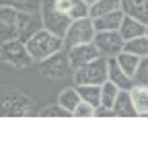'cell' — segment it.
<instances>
[{
    "instance_id": "8992f818",
    "label": "cell",
    "mask_w": 148,
    "mask_h": 148,
    "mask_svg": "<svg viewBox=\"0 0 148 148\" xmlns=\"http://www.w3.org/2000/svg\"><path fill=\"white\" fill-rule=\"evenodd\" d=\"M39 72L43 74L45 78H66L68 74H72V68H70V62H68V56L62 51H56L53 56L45 58L43 62H39Z\"/></svg>"
},
{
    "instance_id": "2e32d148",
    "label": "cell",
    "mask_w": 148,
    "mask_h": 148,
    "mask_svg": "<svg viewBox=\"0 0 148 148\" xmlns=\"http://www.w3.org/2000/svg\"><path fill=\"white\" fill-rule=\"evenodd\" d=\"M140 60L142 58H138L136 53H130V51H121V53H117L115 56V62L119 64V68L127 74V76H136V72H138V66H140Z\"/></svg>"
},
{
    "instance_id": "d4e9b609",
    "label": "cell",
    "mask_w": 148,
    "mask_h": 148,
    "mask_svg": "<svg viewBox=\"0 0 148 148\" xmlns=\"http://www.w3.org/2000/svg\"><path fill=\"white\" fill-rule=\"evenodd\" d=\"M39 115H43V117H68L70 113L60 105H51V107H45Z\"/></svg>"
},
{
    "instance_id": "ba28073f",
    "label": "cell",
    "mask_w": 148,
    "mask_h": 148,
    "mask_svg": "<svg viewBox=\"0 0 148 148\" xmlns=\"http://www.w3.org/2000/svg\"><path fill=\"white\" fill-rule=\"evenodd\" d=\"M66 56H68L70 68H72V72H74L76 68H80V66H84V64H88V62H92V60H97L101 53H99L97 45L90 41V43H80V45L66 47Z\"/></svg>"
},
{
    "instance_id": "3957f363",
    "label": "cell",
    "mask_w": 148,
    "mask_h": 148,
    "mask_svg": "<svg viewBox=\"0 0 148 148\" xmlns=\"http://www.w3.org/2000/svg\"><path fill=\"white\" fill-rule=\"evenodd\" d=\"M0 60H2V64H6L10 68H16V70L29 68L33 64V58L27 51V45L21 39L2 41V45H0Z\"/></svg>"
},
{
    "instance_id": "7c38bea8",
    "label": "cell",
    "mask_w": 148,
    "mask_h": 148,
    "mask_svg": "<svg viewBox=\"0 0 148 148\" xmlns=\"http://www.w3.org/2000/svg\"><path fill=\"white\" fill-rule=\"evenodd\" d=\"M121 10L148 27V0H121Z\"/></svg>"
},
{
    "instance_id": "603a6c76",
    "label": "cell",
    "mask_w": 148,
    "mask_h": 148,
    "mask_svg": "<svg viewBox=\"0 0 148 148\" xmlns=\"http://www.w3.org/2000/svg\"><path fill=\"white\" fill-rule=\"evenodd\" d=\"M72 115L74 117H95V107L90 103H86V101H80L76 105V109L72 111Z\"/></svg>"
},
{
    "instance_id": "7402d4cb",
    "label": "cell",
    "mask_w": 148,
    "mask_h": 148,
    "mask_svg": "<svg viewBox=\"0 0 148 148\" xmlns=\"http://www.w3.org/2000/svg\"><path fill=\"white\" fill-rule=\"evenodd\" d=\"M117 95H119V88L111 82V80H105L101 84V105L103 107L111 109L113 103H115V99H117Z\"/></svg>"
},
{
    "instance_id": "277c9868",
    "label": "cell",
    "mask_w": 148,
    "mask_h": 148,
    "mask_svg": "<svg viewBox=\"0 0 148 148\" xmlns=\"http://www.w3.org/2000/svg\"><path fill=\"white\" fill-rule=\"evenodd\" d=\"M107 58H103V56H99L97 60H92L80 68H76L72 72V78H74V84H97L101 86L105 80H107Z\"/></svg>"
},
{
    "instance_id": "7a4b0ae2",
    "label": "cell",
    "mask_w": 148,
    "mask_h": 148,
    "mask_svg": "<svg viewBox=\"0 0 148 148\" xmlns=\"http://www.w3.org/2000/svg\"><path fill=\"white\" fill-rule=\"evenodd\" d=\"M39 16H41V25L43 29L51 31L53 35H58L64 39V35L72 23V18L66 16L62 10L56 8V2L53 0H41V6H39Z\"/></svg>"
},
{
    "instance_id": "8fae6325",
    "label": "cell",
    "mask_w": 148,
    "mask_h": 148,
    "mask_svg": "<svg viewBox=\"0 0 148 148\" xmlns=\"http://www.w3.org/2000/svg\"><path fill=\"white\" fill-rule=\"evenodd\" d=\"M117 31H119V35L123 37V41H130V39H134V37L144 35V33H146V25L140 23L138 18H134V16H130V14L123 12V21H121V25H119Z\"/></svg>"
},
{
    "instance_id": "cb8c5ba5",
    "label": "cell",
    "mask_w": 148,
    "mask_h": 148,
    "mask_svg": "<svg viewBox=\"0 0 148 148\" xmlns=\"http://www.w3.org/2000/svg\"><path fill=\"white\" fill-rule=\"evenodd\" d=\"M134 80H136V84H146L148 86V58L140 60V66H138V72H136Z\"/></svg>"
},
{
    "instance_id": "9c48e42d",
    "label": "cell",
    "mask_w": 148,
    "mask_h": 148,
    "mask_svg": "<svg viewBox=\"0 0 148 148\" xmlns=\"http://www.w3.org/2000/svg\"><path fill=\"white\" fill-rule=\"evenodd\" d=\"M107 64H109V68H107V80H111L119 90H130L136 84V80L132 76H127V74L119 68V64L115 62V58H107Z\"/></svg>"
},
{
    "instance_id": "5bb4252c",
    "label": "cell",
    "mask_w": 148,
    "mask_h": 148,
    "mask_svg": "<svg viewBox=\"0 0 148 148\" xmlns=\"http://www.w3.org/2000/svg\"><path fill=\"white\" fill-rule=\"evenodd\" d=\"M111 109H113V115L117 117H136V109H134L132 97H130V90H119Z\"/></svg>"
},
{
    "instance_id": "30bf717a",
    "label": "cell",
    "mask_w": 148,
    "mask_h": 148,
    "mask_svg": "<svg viewBox=\"0 0 148 148\" xmlns=\"http://www.w3.org/2000/svg\"><path fill=\"white\" fill-rule=\"evenodd\" d=\"M53 2H56V8L62 10L66 16H70L72 21L88 16V4L84 0H53Z\"/></svg>"
},
{
    "instance_id": "ac0fdd59",
    "label": "cell",
    "mask_w": 148,
    "mask_h": 148,
    "mask_svg": "<svg viewBox=\"0 0 148 148\" xmlns=\"http://www.w3.org/2000/svg\"><path fill=\"white\" fill-rule=\"evenodd\" d=\"M74 86H76V84H74ZM76 90L80 95V101L90 103L95 109L101 105V86H97V84H78Z\"/></svg>"
},
{
    "instance_id": "5b68a950",
    "label": "cell",
    "mask_w": 148,
    "mask_h": 148,
    "mask_svg": "<svg viewBox=\"0 0 148 148\" xmlns=\"http://www.w3.org/2000/svg\"><path fill=\"white\" fill-rule=\"evenodd\" d=\"M97 35V29L92 25L90 16H82V18H74L70 23L66 35H64V47H72V45H80V43H90Z\"/></svg>"
},
{
    "instance_id": "ffe728a7",
    "label": "cell",
    "mask_w": 148,
    "mask_h": 148,
    "mask_svg": "<svg viewBox=\"0 0 148 148\" xmlns=\"http://www.w3.org/2000/svg\"><path fill=\"white\" fill-rule=\"evenodd\" d=\"M0 6H10L21 12H37L39 14L41 0H0Z\"/></svg>"
},
{
    "instance_id": "44dd1931",
    "label": "cell",
    "mask_w": 148,
    "mask_h": 148,
    "mask_svg": "<svg viewBox=\"0 0 148 148\" xmlns=\"http://www.w3.org/2000/svg\"><path fill=\"white\" fill-rule=\"evenodd\" d=\"M123 49L130 51V53H136L138 58H148V37L146 35L134 37V39L123 43Z\"/></svg>"
},
{
    "instance_id": "4fadbf2b",
    "label": "cell",
    "mask_w": 148,
    "mask_h": 148,
    "mask_svg": "<svg viewBox=\"0 0 148 148\" xmlns=\"http://www.w3.org/2000/svg\"><path fill=\"white\" fill-rule=\"evenodd\" d=\"M121 21H123V10H113V12L95 16L92 18V25H95L97 31H117Z\"/></svg>"
},
{
    "instance_id": "9a60e30c",
    "label": "cell",
    "mask_w": 148,
    "mask_h": 148,
    "mask_svg": "<svg viewBox=\"0 0 148 148\" xmlns=\"http://www.w3.org/2000/svg\"><path fill=\"white\" fill-rule=\"evenodd\" d=\"M130 97H132L136 115H148V86L146 84H134L130 88Z\"/></svg>"
},
{
    "instance_id": "d6986e66",
    "label": "cell",
    "mask_w": 148,
    "mask_h": 148,
    "mask_svg": "<svg viewBox=\"0 0 148 148\" xmlns=\"http://www.w3.org/2000/svg\"><path fill=\"white\" fill-rule=\"evenodd\" d=\"M78 103H80V95H78L76 86H68V88H64L60 95H58V105L64 107L70 115H72V111L76 109Z\"/></svg>"
},
{
    "instance_id": "52a82bcc",
    "label": "cell",
    "mask_w": 148,
    "mask_h": 148,
    "mask_svg": "<svg viewBox=\"0 0 148 148\" xmlns=\"http://www.w3.org/2000/svg\"><path fill=\"white\" fill-rule=\"evenodd\" d=\"M92 43L97 45L99 53L103 58H115L117 53L123 51V37L119 35V31H97Z\"/></svg>"
},
{
    "instance_id": "484cf974",
    "label": "cell",
    "mask_w": 148,
    "mask_h": 148,
    "mask_svg": "<svg viewBox=\"0 0 148 148\" xmlns=\"http://www.w3.org/2000/svg\"><path fill=\"white\" fill-rule=\"evenodd\" d=\"M111 115H113V109H107L103 105H99L95 109V117H111Z\"/></svg>"
},
{
    "instance_id": "6da1fadb",
    "label": "cell",
    "mask_w": 148,
    "mask_h": 148,
    "mask_svg": "<svg viewBox=\"0 0 148 148\" xmlns=\"http://www.w3.org/2000/svg\"><path fill=\"white\" fill-rule=\"evenodd\" d=\"M25 45H27V51L33 58V62H43L45 58L53 56L56 51L64 49V39L41 27L25 41Z\"/></svg>"
},
{
    "instance_id": "4316f807",
    "label": "cell",
    "mask_w": 148,
    "mask_h": 148,
    "mask_svg": "<svg viewBox=\"0 0 148 148\" xmlns=\"http://www.w3.org/2000/svg\"><path fill=\"white\" fill-rule=\"evenodd\" d=\"M84 2H86V4H88V6H90V4H92V2H97V0H84Z\"/></svg>"
},
{
    "instance_id": "e0dca14e",
    "label": "cell",
    "mask_w": 148,
    "mask_h": 148,
    "mask_svg": "<svg viewBox=\"0 0 148 148\" xmlns=\"http://www.w3.org/2000/svg\"><path fill=\"white\" fill-rule=\"evenodd\" d=\"M113 10H121V0H97L88 6V16L95 18V16L113 12Z\"/></svg>"
},
{
    "instance_id": "83f0119b",
    "label": "cell",
    "mask_w": 148,
    "mask_h": 148,
    "mask_svg": "<svg viewBox=\"0 0 148 148\" xmlns=\"http://www.w3.org/2000/svg\"><path fill=\"white\" fill-rule=\"evenodd\" d=\"M144 35H146V37H148V27H146V33H144Z\"/></svg>"
}]
</instances>
